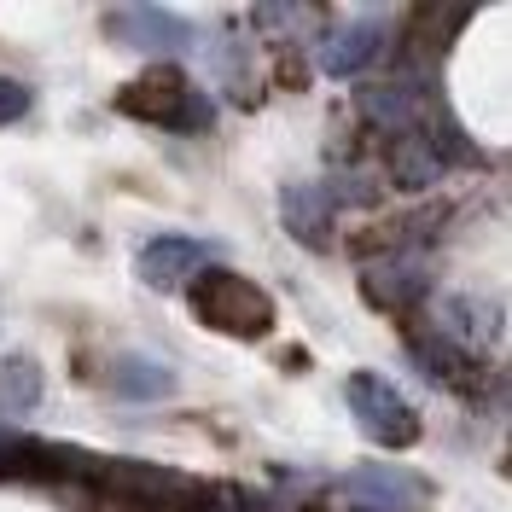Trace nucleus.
Returning <instances> with one entry per match:
<instances>
[{
	"mask_svg": "<svg viewBox=\"0 0 512 512\" xmlns=\"http://www.w3.org/2000/svg\"><path fill=\"white\" fill-rule=\"evenodd\" d=\"M117 111L134 123L169 128V134H204L216 123V99L192 82L181 64H152L117 94Z\"/></svg>",
	"mask_w": 512,
	"mask_h": 512,
	"instance_id": "obj_1",
	"label": "nucleus"
},
{
	"mask_svg": "<svg viewBox=\"0 0 512 512\" xmlns=\"http://www.w3.org/2000/svg\"><path fill=\"white\" fill-rule=\"evenodd\" d=\"M88 483H105V489H117L123 501H134V507H158V512H210L216 495H222L216 483L192 478V472L140 466V460H99V454H94Z\"/></svg>",
	"mask_w": 512,
	"mask_h": 512,
	"instance_id": "obj_2",
	"label": "nucleus"
},
{
	"mask_svg": "<svg viewBox=\"0 0 512 512\" xmlns=\"http://www.w3.org/2000/svg\"><path fill=\"white\" fill-rule=\"evenodd\" d=\"M192 315L204 320L210 332H227V338H262L268 326H274V297L245 280V274H233V268H204L198 280H192Z\"/></svg>",
	"mask_w": 512,
	"mask_h": 512,
	"instance_id": "obj_3",
	"label": "nucleus"
},
{
	"mask_svg": "<svg viewBox=\"0 0 512 512\" xmlns=\"http://www.w3.org/2000/svg\"><path fill=\"white\" fill-rule=\"evenodd\" d=\"M344 402H350V419L361 425V437L379 448H414L419 443V408L384 379V373H350L344 384Z\"/></svg>",
	"mask_w": 512,
	"mask_h": 512,
	"instance_id": "obj_4",
	"label": "nucleus"
},
{
	"mask_svg": "<svg viewBox=\"0 0 512 512\" xmlns=\"http://www.w3.org/2000/svg\"><path fill=\"white\" fill-rule=\"evenodd\" d=\"M338 501L350 512H425L431 501V483L408 472V466H390V460H367L338 478Z\"/></svg>",
	"mask_w": 512,
	"mask_h": 512,
	"instance_id": "obj_5",
	"label": "nucleus"
},
{
	"mask_svg": "<svg viewBox=\"0 0 512 512\" xmlns=\"http://www.w3.org/2000/svg\"><path fill=\"white\" fill-rule=\"evenodd\" d=\"M105 35H117L123 47H134V53H146L158 64H169L175 53H187L198 41V30L169 6H111L105 12Z\"/></svg>",
	"mask_w": 512,
	"mask_h": 512,
	"instance_id": "obj_6",
	"label": "nucleus"
},
{
	"mask_svg": "<svg viewBox=\"0 0 512 512\" xmlns=\"http://www.w3.org/2000/svg\"><path fill=\"white\" fill-rule=\"evenodd\" d=\"M355 105H361V117L373 128H384L390 140L396 134H408V128L425 123V111H431V99H425V76L419 70H390V76H379V82H361V94H355Z\"/></svg>",
	"mask_w": 512,
	"mask_h": 512,
	"instance_id": "obj_7",
	"label": "nucleus"
},
{
	"mask_svg": "<svg viewBox=\"0 0 512 512\" xmlns=\"http://www.w3.org/2000/svg\"><path fill=\"white\" fill-rule=\"evenodd\" d=\"M431 291V262L419 251H390L361 268V297L373 309H419Z\"/></svg>",
	"mask_w": 512,
	"mask_h": 512,
	"instance_id": "obj_8",
	"label": "nucleus"
},
{
	"mask_svg": "<svg viewBox=\"0 0 512 512\" xmlns=\"http://www.w3.org/2000/svg\"><path fill=\"white\" fill-rule=\"evenodd\" d=\"M408 355H414V367L425 373V379L448 384V390H460V396H478V390H483L478 350L448 344L443 332H408Z\"/></svg>",
	"mask_w": 512,
	"mask_h": 512,
	"instance_id": "obj_9",
	"label": "nucleus"
},
{
	"mask_svg": "<svg viewBox=\"0 0 512 512\" xmlns=\"http://www.w3.org/2000/svg\"><path fill=\"white\" fill-rule=\"evenodd\" d=\"M210 268V245L181 239V233H158L146 251H140V280L152 291H181Z\"/></svg>",
	"mask_w": 512,
	"mask_h": 512,
	"instance_id": "obj_10",
	"label": "nucleus"
},
{
	"mask_svg": "<svg viewBox=\"0 0 512 512\" xmlns=\"http://www.w3.org/2000/svg\"><path fill=\"white\" fill-rule=\"evenodd\" d=\"M384 41H390V24L379 12L373 18H350V24H338L320 41V70L326 76H355V70H367L384 53Z\"/></svg>",
	"mask_w": 512,
	"mask_h": 512,
	"instance_id": "obj_11",
	"label": "nucleus"
},
{
	"mask_svg": "<svg viewBox=\"0 0 512 512\" xmlns=\"http://www.w3.org/2000/svg\"><path fill=\"white\" fill-rule=\"evenodd\" d=\"M384 169H390V181L402 192H425L448 169V158L437 152V140H431L425 128H408V134H396V140L384 146Z\"/></svg>",
	"mask_w": 512,
	"mask_h": 512,
	"instance_id": "obj_12",
	"label": "nucleus"
},
{
	"mask_svg": "<svg viewBox=\"0 0 512 512\" xmlns=\"http://www.w3.org/2000/svg\"><path fill=\"white\" fill-rule=\"evenodd\" d=\"M105 390L123 402H152V396H175V373L158 367L152 355H111L105 361Z\"/></svg>",
	"mask_w": 512,
	"mask_h": 512,
	"instance_id": "obj_13",
	"label": "nucleus"
},
{
	"mask_svg": "<svg viewBox=\"0 0 512 512\" xmlns=\"http://www.w3.org/2000/svg\"><path fill=\"white\" fill-rule=\"evenodd\" d=\"M280 216H286V233H297L303 245H326L332 198H326V187H286V198H280Z\"/></svg>",
	"mask_w": 512,
	"mask_h": 512,
	"instance_id": "obj_14",
	"label": "nucleus"
},
{
	"mask_svg": "<svg viewBox=\"0 0 512 512\" xmlns=\"http://www.w3.org/2000/svg\"><path fill=\"white\" fill-rule=\"evenodd\" d=\"M0 408L6 414L41 408V361H30V355H6L0 361Z\"/></svg>",
	"mask_w": 512,
	"mask_h": 512,
	"instance_id": "obj_15",
	"label": "nucleus"
},
{
	"mask_svg": "<svg viewBox=\"0 0 512 512\" xmlns=\"http://www.w3.org/2000/svg\"><path fill=\"white\" fill-rule=\"evenodd\" d=\"M210 64H216V76H222L233 94L245 99V76H251V53H245V35H233V30H222V35H210Z\"/></svg>",
	"mask_w": 512,
	"mask_h": 512,
	"instance_id": "obj_16",
	"label": "nucleus"
},
{
	"mask_svg": "<svg viewBox=\"0 0 512 512\" xmlns=\"http://www.w3.org/2000/svg\"><path fill=\"white\" fill-rule=\"evenodd\" d=\"M24 111H30V88H24V82H12V76H0V128L18 123Z\"/></svg>",
	"mask_w": 512,
	"mask_h": 512,
	"instance_id": "obj_17",
	"label": "nucleus"
},
{
	"mask_svg": "<svg viewBox=\"0 0 512 512\" xmlns=\"http://www.w3.org/2000/svg\"><path fill=\"white\" fill-rule=\"evenodd\" d=\"M309 512H326V507H309Z\"/></svg>",
	"mask_w": 512,
	"mask_h": 512,
	"instance_id": "obj_18",
	"label": "nucleus"
}]
</instances>
